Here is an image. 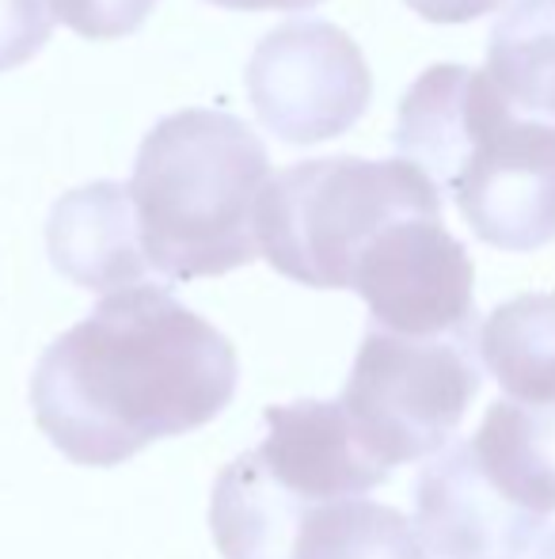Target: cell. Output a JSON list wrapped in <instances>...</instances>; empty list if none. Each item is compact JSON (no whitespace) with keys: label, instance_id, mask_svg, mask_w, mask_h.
<instances>
[{"label":"cell","instance_id":"cell-2","mask_svg":"<svg viewBox=\"0 0 555 559\" xmlns=\"http://www.w3.org/2000/svg\"><path fill=\"white\" fill-rule=\"evenodd\" d=\"M393 145L453 194L483 243L536 251L555 240V126L521 118L483 69H426L403 96Z\"/></svg>","mask_w":555,"mask_h":559},{"label":"cell","instance_id":"cell-17","mask_svg":"<svg viewBox=\"0 0 555 559\" xmlns=\"http://www.w3.org/2000/svg\"><path fill=\"white\" fill-rule=\"evenodd\" d=\"M403 4L430 23H472L480 15L495 12L503 0H403Z\"/></svg>","mask_w":555,"mask_h":559},{"label":"cell","instance_id":"cell-4","mask_svg":"<svg viewBox=\"0 0 555 559\" xmlns=\"http://www.w3.org/2000/svg\"><path fill=\"white\" fill-rule=\"evenodd\" d=\"M263 442L225 464L209 530L225 559H293L304 518L362 499L388 479L365 456L339 400H297L263 412Z\"/></svg>","mask_w":555,"mask_h":559},{"label":"cell","instance_id":"cell-18","mask_svg":"<svg viewBox=\"0 0 555 559\" xmlns=\"http://www.w3.org/2000/svg\"><path fill=\"white\" fill-rule=\"evenodd\" d=\"M206 4L232 8V12H267V8H278V12H304V8H316V4H324V0H206Z\"/></svg>","mask_w":555,"mask_h":559},{"label":"cell","instance_id":"cell-8","mask_svg":"<svg viewBox=\"0 0 555 559\" xmlns=\"http://www.w3.org/2000/svg\"><path fill=\"white\" fill-rule=\"evenodd\" d=\"M350 289L370 305V328L411 338L472 335L475 266L442 214H408L381 228L350 274Z\"/></svg>","mask_w":555,"mask_h":559},{"label":"cell","instance_id":"cell-7","mask_svg":"<svg viewBox=\"0 0 555 559\" xmlns=\"http://www.w3.org/2000/svg\"><path fill=\"white\" fill-rule=\"evenodd\" d=\"M260 122L286 145H316L365 115L373 76L358 43L327 20H289L255 46L244 69Z\"/></svg>","mask_w":555,"mask_h":559},{"label":"cell","instance_id":"cell-11","mask_svg":"<svg viewBox=\"0 0 555 559\" xmlns=\"http://www.w3.org/2000/svg\"><path fill=\"white\" fill-rule=\"evenodd\" d=\"M468 442L487 479L514 507L536 518L555 514V404L498 400Z\"/></svg>","mask_w":555,"mask_h":559},{"label":"cell","instance_id":"cell-14","mask_svg":"<svg viewBox=\"0 0 555 559\" xmlns=\"http://www.w3.org/2000/svg\"><path fill=\"white\" fill-rule=\"evenodd\" d=\"M293 559H430V552L408 514L373 499H347L304 518Z\"/></svg>","mask_w":555,"mask_h":559},{"label":"cell","instance_id":"cell-16","mask_svg":"<svg viewBox=\"0 0 555 559\" xmlns=\"http://www.w3.org/2000/svg\"><path fill=\"white\" fill-rule=\"evenodd\" d=\"M53 15L46 0H0V73L20 69L50 43Z\"/></svg>","mask_w":555,"mask_h":559},{"label":"cell","instance_id":"cell-13","mask_svg":"<svg viewBox=\"0 0 555 559\" xmlns=\"http://www.w3.org/2000/svg\"><path fill=\"white\" fill-rule=\"evenodd\" d=\"M498 96L521 118L555 126V0H514L487 43Z\"/></svg>","mask_w":555,"mask_h":559},{"label":"cell","instance_id":"cell-1","mask_svg":"<svg viewBox=\"0 0 555 559\" xmlns=\"http://www.w3.org/2000/svg\"><path fill=\"white\" fill-rule=\"evenodd\" d=\"M240 358L168 286L111 294L31 373L35 423L73 464L114 468L160 438L194 435L232 404Z\"/></svg>","mask_w":555,"mask_h":559},{"label":"cell","instance_id":"cell-6","mask_svg":"<svg viewBox=\"0 0 555 559\" xmlns=\"http://www.w3.org/2000/svg\"><path fill=\"white\" fill-rule=\"evenodd\" d=\"M483 389L480 332L411 338L370 328L339 407L377 468L437 456Z\"/></svg>","mask_w":555,"mask_h":559},{"label":"cell","instance_id":"cell-3","mask_svg":"<svg viewBox=\"0 0 555 559\" xmlns=\"http://www.w3.org/2000/svg\"><path fill=\"white\" fill-rule=\"evenodd\" d=\"M267 183V148L237 115L191 107L160 118L126 183L148 271L194 282L248 266L260 255L255 214Z\"/></svg>","mask_w":555,"mask_h":559},{"label":"cell","instance_id":"cell-12","mask_svg":"<svg viewBox=\"0 0 555 559\" xmlns=\"http://www.w3.org/2000/svg\"><path fill=\"white\" fill-rule=\"evenodd\" d=\"M480 361L514 404H555V294H521L480 324Z\"/></svg>","mask_w":555,"mask_h":559},{"label":"cell","instance_id":"cell-19","mask_svg":"<svg viewBox=\"0 0 555 559\" xmlns=\"http://www.w3.org/2000/svg\"><path fill=\"white\" fill-rule=\"evenodd\" d=\"M529 559H555V530L536 540V548L529 552Z\"/></svg>","mask_w":555,"mask_h":559},{"label":"cell","instance_id":"cell-10","mask_svg":"<svg viewBox=\"0 0 555 559\" xmlns=\"http://www.w3.org/2000/svg\"><path fill=\"white\" fill-rule=\"evenodd\" d=\"M50 263L92 294H122L145 286L148 259L141 251L134 202L122 183H88L61 194L46 222Z\"/></svg>","mask_w":555,"mask_h":559},{"label":"cell","instance_id":"cell-9","mask_svg":"<svg viewBox=\"0 0 555 559\" xmlns=\"http://www.w3.org/2000/svg\"><path fill=\"white\" fill-rule=\"evenodd\" d=\"M544 522L491 484L472 442L442 449L415 479V530L430 559H529Z\"/></svg>","mask_w":555,"mask_h":559},{"label":"cell","instance_id":"cell-5","mask_svg":"<svg viewBox=\"0 0 555 559\" xmlns=\"http://www.w3.org/2000/svg\"><path fill=\"white\" fill-rule=\"evenodd\" d=\"M408 214H442V191L408 160L319 156L270 176L255 214L260 255L312 289H350L370 240Z\"/></svg>","mask_w":555,"mask_h":559},{"label":"cell","instance_id":"cell-15","mask_svg":"<svg viewBox=\"0 0 555 559\" xmlns=\"http://www.w3.org/2000/svg\"><path fill=\"white\" fill-rule=\"evenodd\" d=\"M50 15L84 38H126L153 15L156 0H46Z\"/></svg>","mask_w":555,"mask_h":559}]
</instances>
